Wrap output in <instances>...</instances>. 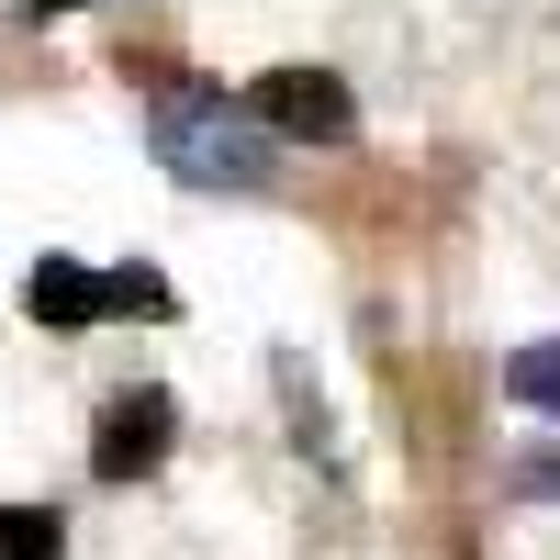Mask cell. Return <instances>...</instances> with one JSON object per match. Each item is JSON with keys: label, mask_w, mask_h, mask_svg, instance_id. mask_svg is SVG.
I'll return each instance as SVG.
<instances>
[{"label": "cell", "mask_w": 560, "mask_h": 560, "mask_svg": "<svg viewBox=\"0 0 560 560\" xmlns=\"http://www.w3.org/2000/svg\"><path fill=\"white\" fill-rule=\"evenodd\" d=\"M158 158L179 168V179H269V124L258 113H224L213 90H179V102L158 113Z\"/></svg>", "instance_id": "1"}, {"label": "cell", "mask_w": 560, "mask_h": 560, "mask_svg": "<svg viewBox=\"0 0 560 560\" xmlns=\"http://www.w3.org/2000/svg\"><path fill=\"white\" fill-rule=\"evenodd\" d=\"M247 113H258L269 135H303V147H337V135L359 124V102H348V79H337V68H269Z\"/></svg>", "instance_id": "2"}, {"label": "cell", "mask_w": 560, "mask_h": 560, "mask_svg": "<svg viewBox=\"0 0 560 560\" xmlns=\"http://www.w3.org/2000/svg\"><path fill=\"white\" fill-rule=\"evenodd\" d=\"M168 427H179V404L147 382V393H113L102 404V438H90V471L102 482H147L158 459H168Z\"/></svg>", "instance_id": "3"}, {"label": "cell", "mask_w": 560, "mask_h": 560, "mask_svg": "<svg viewBox=\"0 0 560 560\" xmlns=\"http://www.w3.org/2000/svg\"><path fill=\"white\" fill-rule=\"evenodd\" d=\"M23 314H34V325H57V337L102 325V269H79V258H34V280H23Z\"/></svg>", "instance_id": "4"}, {"label": "cell", "mask_w": 560, "mask_h": 560, "mask_svg": "<svg viewBox=\"0 0 560 560\" xmlns=\"http://www.w3.org/2000/svg\"><path fill=\"white\" fill-rule=\"evenodd\" d=\"M57 549H68V527L45 504H0V560H57Z\"/></svg>", "instance_id": "5"}, {"label": "cell", "mask_w": 560, "mask_h": 560, "mask_svg": "<svg viewBox=\"0 0 560 560\" xmlns=\"http://www.w3.org/2000/svg\"><path fill=\"white\" fill-rule=\"evenodd\" d=\"M504 393L538 404V415H560V348H516V359H504Z\"/></svg>", "instance_id": "6"}, {"label": "cell", "mask_w": 560, "mask_h": 560, "mask_svg": "<svg viewBox=\"0 0 560 560\" xmlns=\"http://www.w3.org/2000/svg\"><path fill=\"white\" fill-rule=\"evenodd\" d=\"M102 314H168V280L158 269H113L102 280Z\"/></svg>", "instance_id": "7"}]
</instances>
